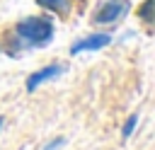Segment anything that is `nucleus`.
Returning a JSON list of instances; mask_svg holds the SVG:
<instances>
[{
  "label": "nucleus",
  "mask_w": 155,
  "mask_h": 150,
  "mask_svg": "<svg viewBox=\"0 0 155 150\" xmlns=\"http://www.w3.org/2000/svg\"><path fill=\"white\" fill-rule=\"evenodd\" d=\"M136 123H138V114H131V116L126 119V123H124V128H121V135H124V138H128V135L133 133V128H136Z\"/></svg>",
  "instance_id": "0eeeda50"
},
{
  "label": "nucleus",
  "mask_w": 155,
  "mask_h": 150,
  "mask_svg": "<svg viewBox=\"0 0 155 150\" xmlns=\"http://www.w3.org/2000/svg\"><path fill=\"white\" fill-rule=\"evenodd\" d=\"M153 5H155V0H145L140 5V10H138V15H140V19L145 24H153Z\"/></svg>",
  "instance_id": "423d86ee"
},
{
  "label": "nucleus",
  "mask_w": 155,
  "mask_h": 150,
  "mask_svg": "<svg viewBox=\"0 0 155 150\" xmlns=\"http://www.w3.org/2000/svg\"><path fill=\"white\" fill-rule=\"evenodd\" d=\"M15 34L24 46L41 48L53 39V22L46 17H27L15 27Z\"/></svg>",
  "instance_id": "f257e3e1"
},
{
  "label": "nucleus",
  "mask_w": 155,
  "mask_h": 150,
  "mask_svg": "<svg viewBox=\"0 0 155 150\" xmlns=\"http://www.w3.org/2000/svg\"><path fill=\"white\" fill-rule=\"evenodd\" d=\"M111 44V36L109 34H90V36H85V39H80V41H75L73 46H70V53H82V51H99V48H104V46H109Z\"/></svg>",
  "instance_id": "7ed1b4c3"
},
{
  "label": "nucleus",
  "mask_w": 155,
  "mask_h": 150,
  "mask_svg": "<svg viewBox=\"0 0 155 150\" xmlns=\"http://www.w3.org/2000/svg\"><path fill=\"white\" fill-rule=\"evenodd\" d=\"M2 123H5V119H2V116H0V131H2Z\"/></svg>",
  "instance_id": "1a4fd4ad"
},
{
  "label": "nucleus",
  "mask_w": 155,
  "mask_h": 150,
  "mask_svg": "<svg viewBox=\"0 0 155 150\" xmlns=\"http://www.w3.org/2000/svg\"><path fill=\"white\" fill-rule=\"evenodd\" d=\"M131 10V2L128 0H104L97 5L94 15H92V22L94 24H114L119 19H124Z\"/></svg>",
  "instance_id": "f03ea898"
},
{
  "label": "nucleus",
  "mask_w": 155,
  "mask_h": 150,
  "mask_svg": "<svg viewBox=\"0 0 155 150\" xmlns=\"http://www.w3.org/2000/svg\"><path fill=\"white\" fill-rule=\"evenodd\" d=\"M41 7L56 12V15H68L73 10V0H36Z\"/></svg>",
  "instance_id": "39448f33"
},
{
  "label": "nucleus",
  "mask_w": 155,
  "mask_h": 150,
  "mask_svg": "<svg viewBox=\"0 0 155 150\" xmlns=\"http://www.w3.org/2000/svg\"><path fill=\"white\" fill-rule=\"evenodd\" d=\"M63 70H65L63 65L53 63V65H46V68H41V70H36V73H31V75L27 77V92H34L39 85H44V82H48V80L58 77Z\"/></svg>",
  "instance_id": "20e7f679"
},
{
  "label": "nucleus",
  "mask_w": 155,
  "mask_h": 150,
  "mask_svg": "<svg viewBox=\"0 0 155 150\" xmlns=\"http://www.w3.org/2000/svg\"><path fill=\"white\" fill-rule=\"evenodd\" d=\"M65 143V138H53L48 145H46V150H61V145Z\"/></svg>",
  "instance_id": "6e6552de"
}]
</instances>
